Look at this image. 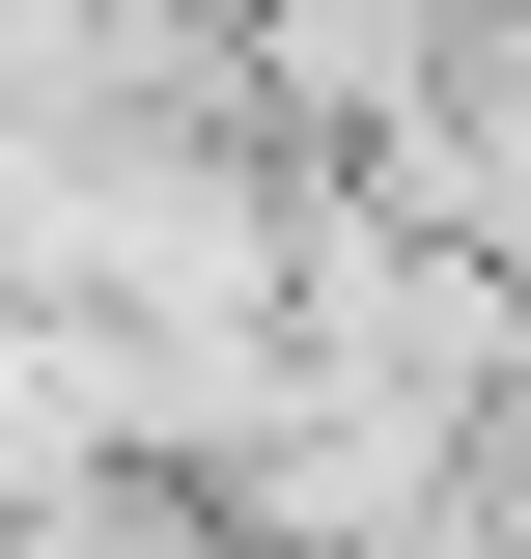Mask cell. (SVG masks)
Instances as JSON below:
<instances>
[{
	"label": "cell",
	"instance_id": "obj_1",
	"mask_svg": "<svg viewBox=\"0 0 531 559\" xmlns=\"http://www.w3.org/2000/svg\"><path fill=\"white\" fill-rule=\"evenodd\" d=\"M280 84L308 112H420L448 84V0H280Z\"/></svg>",
	"mask_w": 531,
	"mask_h": 559
}]
</instances>
